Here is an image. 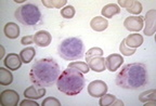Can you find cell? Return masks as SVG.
<instances>
[{
  "label": "cell",
  "instance_id": "d6986e66",
  "mask_svg": "<svg viewBox=\"0 0 156 106\" xmlns=\"http://www.w3.org/2000/svg\"><path fill=\"white\" fill-rule=\"evenodd\" d=\"M3 31H5V35L9 39H16L20 35V27L15 23L10 22L5 24Z\"/></svg>",
  "mask_w": 156,
  "mask_h": 106
},
{
  "label": "cell",
  "instance_id": "ba28073f",
  "mask_svg": "<svg viewBox=\"0 0 156 106\" xmlns=\"http://www.w3.org/2000/svg\"><path fill=\"white\" fill-rule=\"evenodd\" d=\"M20 100V95L14 90H5L0 94V102L3 106H15Z\"/></svg>",
  "mask_w": 156,
  "mask_h": 106
},
{
  "label": "cell",
  "instance_id": "2e32d148",
  "mask_svg": "<svg viewBox=\"0 0 156 106\" xmlns=\"http://www.w3.org/2000/svg\"><path fill=\"white\" fill-rule=\"evenodd\" d=\"M90 26L95 31H103L108 26V21L103 16H95L94 19H91Z\"/></svg>",
  "mask_w": 156,
  "mask_h": 106
},
{
  "label": "cell",
  "instance_id": "83f0119b",
  "mask_svg": "<svg viewBox=\"0 0 156 106\" xmlns=\"http://www.w3.org/2000/svg\"><path fill=\"white\" fill-rule=\"evenodd\" d=\"M92 56H103V50L101 48H91L90 50L87 51L86 54V58H92Z\"/></svg>",
  "mask_w": 156,
  "mask_h": 106
},
{
  "label": "cell",
  "instance_id": "f1b7e54d",
  "mask_svg": "<svg viewBox=\"0 0 156 106\" xmlns=\"http://www.w3.org/2000/svg\"><path fill=\"white\" fill-rule=\"evenodd\" d=\"M42 106H60L61 105V102L58 101V99H55V97H48V99L44 100V102H42L41 104Z\"/></svg>",
  "mask_w": 156,
  "mask_h": 106
},
{
  "label": "cell",
  "instance_id": "4dcf8cb0",
  "mask_svg": "<svg viewBox=\"0 0 156 106\" xmlns=\"http://www.w3.org/2000/svg\"><path fill=\"white\" fill-rule=\"evenodd\" d=\"M20 106H40L37 102H35L34 100H30V99H25L24 101L21 102Z\"/></svg>",
  "mask_w": 156,
  "mask_h": 106
},
{
  "label": "cell",
  "instance_id": "8fae6325",
  "mask_svg": "<svg viewBox=\"0 0 156 106\" xmlns=\"http://www.w3.org/2000/svg\"><path fill=\"white\" fill-rule=\"evenodd\" d=\"M5 66L7 68H9L10 70H17L21 65H22V58L20 56V54H16V53H9L7 56H5Z\"/></svg>",
  "mask_w": 156,
  "mask_h": 106
},
{
  "label": "cell",
  "instance_id": "52a82bcc",
  "mask_svg": "<svg viewBox=\"0 0 156 106\" xmlns=\"http://www.w3.org/2000/svg\"><path fill=\"white\" fill-rule=\"evenodd\" d=\"M107 92V84L102 80H93L88 86V93L92 97H101Z\"/></svg>",
  "mask_w": 156,
  "mask_h": 106
},
{
  "label": "cell",
  "instance_id": "836d02e7",
  "mask_svg": "<svg viewBox=\"0 0 156 106\" xmlns=\"http://www.w3.org/2000/svg\"><path fill=\"white\" fill-rule=\"evenodd\" d=\"M0 49H1V53H0V58H2L3 55H5V48H3L2 46L0 47Z\"/></svg>",
  "mask_w": 156,
  "mask_h": 106
},
{
  "label": "cell",
  "instance_id": "d4e9b609",
  "mask_svg": "<svg viewBox=\"0 0 156 106\" xmlns=\"http://www.w3.org/2000/svg\"><path fill=\"white\" fill-rule=\"evenodd\" d=\"M61 15L66 19H73L75 15V9L73 5H66L63 9H61Z\"/></svg>",
  "mask_w": 156,
  "mask_h": 106
},
{
  "label": "cell",
  "instance_id": "9c48e42d",
  "mask_svg": "<svg viewBox=\"0 0 156 106\" xmlns=\"http://www.w3.org/2000/svg\"><path fill=\"white\" fill-rule=\"evenodd\" d=\"M124 26L127 30L140 31L144 26L142 16H129L124 21Z\"/></svg>",
  "mask_w": 156,
  "mask_h": 106
},
{
  "label": "cell",
  "instance_id": "cb8c5ba5",
  "mask_svg": "<svg viewBox=\"0 0 156 106\" xmlns=\"http://www.w3.org/2000/svg\"><path fill=\"white\" fill-rule=\"evenodd\" d=\"M68 67L75 68V69L83 72V74H87L90 70V68H89V66H88V64L86 62H72L69 63Z\"/></svg>",
  "mask_w": 156,
  "mask_h": 106
},
{
  "label": "cell",
  "instance_id": "7c38bea8",
  "mask_svg": "<svg viewBox=\"0 0 156 106\" xmlns=\"http://www.w3.org/2000/svg\"><path fill=\"white\" fill-rule=\"evenodd\" d=\"M122 63H124V58H122V54L113 53V54H110V55L105 58V64H106L107 69L110 70V72L117 70L122 66Z\"/></svg>",
  "mask_w": 156,
  "mask_h": 106
},
{
  "label": "cell",
  "instance_id": "3957f363",
  "mask_svg": "<svg viewBox=\"0 0 156 106\" xmlns=\"http://www.w3.org/2000/svg\"><path fill=\"white\" fill-rule=\"evenodd\" d=\"M58 90L68 97H74L80 93L85 88V78L83 72L75 68L67 67L60 74L56 81Z\"/></svg>",
  "mask_w": 156,
  "mask_h": 106
},
{
  "label": "cell",
  "instance_id": "6da1fadb",
  "mask_svg": "<svg viewBox=\"0 0 156 106\" xmlns=\"http://www.w3.org/2000/svg\"><path fill=\"white\" fill-rule=\"evenodd\" d=\"M61 74L60 66L52 58H44L36 61L29 72V80L39 88L51 87L58 81Z\"/></svg>",
  "mask_w": 156,
  "mask_h": 106
},
{
  "label": "cell",
  "instance_id": "ac0fdd59",
  "mask_svg": "<svg viewBox=\"0 0 156 106\" xmlns=\"http://www.w3.org/2000/svg\"><path fill=\"white\" fill-rule=\"evenodd\" d=\"M99 104H100L101 106H112V105L122 106V105H124L122 101H120V100H117L116 97L113 95V94H106V93L101 97Z\"/></svg>",
  "mask_w": 156,
  "mask_h": 106
},
{
  "label": "cell",
  "instance_id": "7402d4cb",
  "mask_svg": "<svg viewBox=\"0 0 156 106\" xmlns=\"http://www.w3.org/2000/svg\"><path fill=\"white\" fill-rule=\"evenodd\" d=\"M139 101L142 102V103H145V102L149 101H156V90L151 89L142 92L139 95Z\"/></svg>",
  "mask_w": 156,
  "mask_h": 106
},
{
  "label": "cell",
  "instance_id": "e575fe53",
  "mask_svg": "<svg viewBox=\"0 0 156 106\" xmlns=\"http://www.w3.org/2000/svg\"><path fill=\"white\" fill-rule=\"evenodd\" d=\"M24 0H15V2H19V3H22Z\"/></svg>",
  "mask_w": 156,
  "mask_h": 106
},
{
  "label": "cell",
  "instance_id": "30bf717a",
  "mask_svg": "<svg viewBox=\"0 0 156 106\" xmlns=\"http://www.w3.org/2000/svg\"><path fill=\"white\" fill-rule=\"evenodd\" d=\"M87 64L91 70L95 72H102L106 68L105 64V58L103 56H92V58H87Z\"/></svg>",
  "mask_w": 156,
  "mask_h": 106
},
{
  "label": "cell",
  "instance_id": "ffe728a7",
  "mask_svg": "<svg viewBox=\"0 0 156 106\" xmlns=\"http://www.w3.org/2000/svg\"><path fill=\"white\" fill-rule=\"evenodd\" d=\"M35 55H36V50L33 47H27V48L23 49L20 52V56L22 58L23 63H25V64L32 62V60L35 58Z\"/></svg>",
  "mask_w": 156,
  "mask_h": 106
},
{
  "label": "cell",
  "instance_id": "f546056e",
  "mask_svg": "<svg viewBox=\"0 0 156 106\" xmlns=\"http://www.w3.org/2000/svg\"><path fill=\"white\" fill-rule=\"evenodd\" d=\"M34 42V36L32 35H28V36H24L21 39V44L23 46H28V44H32Z\"/></svg>",
  "mask_w": 156,
  "mask_h": 106
},
{
  "label": "cell",
  "instance_id": "44dd1931",
  "mask_svg": "<svg viewBox=\"0 0 156 106\" xmlns=\"http://www.w3.org/2000/svg\"><path fill=\"white\" fill-rule=\"evenodd\" d=\"M13 81V75L10 72V69H5L3 67H0V84L1 86H8L11 84Z\"/></svg>",
  "mask_w": 156,
  "mask_h": 106
},
{
  "label": "cell",
  "instance_id": "484cf974",
  "mask_svg": "<svg viewBox=\"0 0 156 106\" xmlns=\"http://www.w3.org/2000/svg\"><path fill=\"white\" fill-rule=\"evenodd\" d=\"M136 49H131L129 47H127L126 44H125V40H122V44L119 46V51L122 53V55H126V56H130L132 55L133 53H136Z\"/></svg>",
  "mask_w": 156,
  "mask_h": 106
},
{
  "label": "cell",
  "instance_id": "4fadbf2b",
  "mask_svg": "<svg viewBox=\"0 0 156 106\" xmlns=\"http://www.w3.org/2000/svg\"><path fill=\"white\" fill-rule=\"evenodd\" d=\"M52 41V36L50 35V33L47 30H39L37 31L34 36V42L36 46L40 47V48H44L48 47L51 44Z\"/></svg>",
  "mask_w": 156,
  "mask_h": 106
},
{
  "label": "cell",
  "instance_id": "d6a6232c",
  "mask_svg": "<svg viewBox=\"0 0 156 106\" xmlns=\"http://www.w3.org/2000/svg\"><path fill=\"white\" fill-rule=\"evenodd\" d=\"M146 106L149 105V106H154L156 105V101H149V102H145Z\"/></svg>",
  "mask_w": 156,
  "mask_h": 106
},
{
  "label": "cell",
  "instance_id": "277c9868",
  "mask_svg": "<svg viewBox=\"0 0 156 106\" xmlns=\"http://www.w3.org/2000/svg\"><path fill=\"white\" fill-rule=\"evenodd\" d=\"M83 42L78 37H69L62 41L58 47V53L66 61L80 60L83 56Z\"/></svg>",
  "mask_w": 156,
  "mask_h": 106
},
{
  "label": "cell",
  "instance_id": "4316f807",
  "mask_svg": "<svg viewBox=\"0 0 156 106\" xmlns=\"http://www.w3.org/2000/svg\"><path fill=\"white\" fill-rule=\"evenodd\" d=\"M127 11L129 13H132V14H140L142 12V5L140 1H134L131 5V7L129 9H127Z\"/></svg>",
  "mask_w": 156,
  "mask_h": 106
},
{
  "label": "cell",
  "instance_id": "5b68a950",
  "mask_svg": "<svg viewBox=\"0 0 156 106\" xmlns=\"http://www.w3.org/2000/svg\"><path fill=\"white\" fill-rule=\"evenodd\" d=\"M15 19L25 26H36L41 23V13L38 7L33 3H26L15 10Z\"/></svg>",
  "mask_w": 156,
  "mask_h": 106
},
{
  "label": "cell",
  "instance_id": "603a6c76",
  "mask_svg": "<svg viewBox=\"0 0 156 106\" xmlns=\"http://www.w3.org/2000/svg\"><path fill=\"white\" fill-rule=\"evenodd\" d=\"M42 5L47 8H56L61 9L66 5V0H42Z\"/></svg>",
  "mask_w": 156,
  "mask_h": 106
},
{
  "label": "cell",
  "instance_id": "e0dca14e",
  "mask_svg": "<svg viewBox=\"0 0 156 106\" xmlns=\"http://www.w3.org/2000/svg\"><path fill=\"white\" fill-rule=\"evenodd\" d=\"M101 13L104 16V19H112L114 15L119 14L120 8L118 7V5H115V3H108V5H104Z\"/></svg>",
  "mask_w": 156,
  "mask_h": 106
},
{
  "label": "cell",
  "instance_id": "5bb4252c",
  "mask_svg": "<svg viewBox=\"0 0 156 106\" xmlns=\"http://www.w3.org/2000/svg\"><path fill=\"white\" fill-rule=\"evenodd\" d=\"M44 94H46V89H44V88L36 89L35 86H30V87H28L24 91V97H26V99H30V100L41 99Z\"/></svg>",
  "mask_w": 156,
  "mask_h": 106
},
{
  "label": "cell",
  "instance_id": "9a60e30c",
  "mask_svg": "<svg viewBox=\"0 0 156 106\" xmlns=\"http://www.w3.org/2000/svg\"><path fill=\"white\" fill-rule=\"evenodd\" d=\"M124 40H125L126 46L131 49L139 48V47L143 44V37L140 34H130L129 36H127Z\"/></svg>",
  "mask_w": 156,
  "mask_h": 106
},
{
  "label": "cell",
  "instance_id": "7a4b0ae2",
  "mask_svg": "<svg viewBox=\"0 0 156 106\" xmlns=\"http://www.w3.org/2000/svg\"><path fill=\"white\" fill-rule=\"evenodd\" d=\"M116 84L122 89L139 90L149 83L147 67L143 63H130L122 68L116 76Z\"/></svg>",
  "mask_w": 156,
  "mask_h": 106
},
{
  "label": "cell",
  "instance_id": "8992f818",
  "mask_svg": "<svg viewBox=\"0 0 156 106\" xmlns=\"http://www.w3.org/2000/svg\"><path fill=\"white\" fill-rule=\"evenodd\" d=\"M156 10L152 9L146 12L145 16L143 17V22H145L144 26V35L146 36H153L156 31Z\"/></svg>",
  "mask_w": 156,
  "mask_h": 106
},
{
  "label": "cell",
  "instance_id": "1f68e13d",
  "mask_svg": "<svg viewBox=\"0 0 156 106\" xmlns=\"http://www.w3.org/2000/svg\"><path fill=\"white\" fill-rule=\"evenodd\" d=\"M132 3H133V0H119V1H118V7L129 9Z\"/></svg>",
  "mask_w": 156,
  "mask_h": 106
}]
</instances>
